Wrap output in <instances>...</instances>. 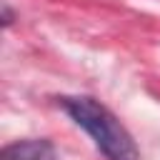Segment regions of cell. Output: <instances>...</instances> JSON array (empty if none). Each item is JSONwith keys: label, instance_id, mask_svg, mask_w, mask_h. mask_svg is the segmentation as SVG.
<instances>
[{"label": "cell", "instance_id": "1", "mask_svg": "<svg viewBox=\"0 0 160 160\" xmlns=\"http://www.w3.org/2000/svg\"><path fill=\"white\" fill-rule=\"evenodd\" d=\"M60 105L70 120L92 138L95 148L108 160H140V150L132 135L100 100L88 95H68L60 98Z\"/></svg>", "mask_w": 160, "mask_h": 160}, {"label": "cell", "instance_id": "2", "mask_svg": "<svg viewBox=\"0 0 160 160\" xmlns=\"http://www.w3.org/2000/svg\"><path fill=\"white\" fill-rule=\"evenodd\" d=\"M0 160H58V152L50 140L30 138V140H15L5 145Z\"/></svg>", "mask_w": 160, "mask_h": 160}, {"label": "cell", "instance_id": "3", "mask_svg": "<svg viewBox=\"0 0 160 160\" xmlns=\"http://www.w3.org/2000/svg\"><path fill=\"white\" fill-rule=\"evenodd\" d=\"M2 25H5V28L12 25V10H10L8 5H2Z\"/></svg>", "mask_w": 160, "mask_h": 160}]
</instances>
